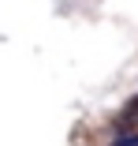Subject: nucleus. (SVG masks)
<instances>
[{"label": "nucleus", "instance_id": "1", "mask_svg": "<svg viewBox=\"0 0 138 146\" xmlns=\"http://www.w3.org/2000/svg\"><path fill=\"white\" fill-rule=\"evenodd\" d=\"M120 124H127V127H134V124H138V98H134V101H131V105L123 109V116H120Z\"/></svg>", "mask_w": 138, "mask_h": 146}, {"label": "nucleus", "instance_id": "2", "mask_svg": "<svg viewBox=\"0 0 138 146\" xmlns=\"http://www.w3.org/2000/svg\"><path fill=\"white\" fill-rule=\"evenodd\" d=\"M112 146H138V135H116Z\"/></svg>", "mask_w": 138, "mask_h": 146}]
</instances>
